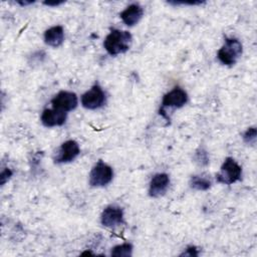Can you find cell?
Returning <instances> with one entry per match:
<instances>
[{
  "instance_id": "1",
  "label": "cell",
  "mask_w": 257,
  "mask_h": 257,
  "mask_svg": "<svg viewBox=\"0 0 257 257\" xmlns=\"http://www.w3.org/2000/svg\"><path fill=\"white\" fill-rule=\"evenodd\" d=\"M133 37L128 31L111 29L106 35L103 46L108 54L114 56L126 52L132 45Z\"/></svg>"
},
{
  "instance_id": "2",
  "label": "cell",
  "mask_w": 257,
  "mask_h": 257,
  "mask_svg": "<svg viewBox=\"0 0 257 257\" xmlns=\"http://www.w3.org/2000/svg\"><path fill=\"white\" fill-rule=\"evenodd\" d=\"M242 51V43L237 38L226 37L223 46L217 52V57L222 64L232 66L237 62Z\"/></svg>"
},
{
  "instance_id": "3",
  "label": "cell",
  "mask_w": 257,
  "mask_h": 257,
  "mask_svg": "<svg viewBox=\"0 0 257 257\" xmlns=\"http://www.w3.org/2000/svg\"><path fill=\"white\" fill-rule=\"evenodd\" d=\"M241 175L242 168L233 158L228 157L222 164L220 172L216 174V180L220 184L231 185L239 181L241 179Z\"/></svg>"
},
{
  "instance_id": "4",
  "label": "cell",
  "mask_w": 257,
  "mask_h": 257,
  "mask_svg": "<svg viewBox=\"0 0 257 257\" xmlns=\"http://www.w3.org/2000/svg\"><path fill=\"white\" fill-rule=\"evenodd\" d=\"M112 178V168L99 160L90 171L89 185L91 187H104L111 182Z\"/></svg>"
},
{
  "instance_id": "5",
  "label": "cell",
  "mask_w": 257,
  "mask_h": 257,
  "mask_svg": "<svg viewBox=\"0 0 257 257\" xmlns=\"http://www.w3.org/2000/svg\"><path fill=\"white\" fill-rule=\"evenodd\" d=\"M105 103V93L98 83L81 95V104L86 109H97Z\"/></svg>"
},
{
  "instance_id": "6",
  "label": "cell",
  "mask_w": 257,
  "mask_h": 257,
  "mask_svg": "<svg viewBox=\"0 0 257 257\" xmlns=\"http://www.w3.org/2000/svg\"><path fill=\"white\" fill-rule=\"evenodd\" d=\"M187 101V92L180 86H176L163 96L160 111H163L166 108H180L184 106Z\"/></svg>"
},
{
  "instance_id": "7",
  "label": "cell",
  "mask_w": 257,
  "mask_h": 257,
  "mask_svg": "<svg viewBox=\"0 0 257 257\" xmlns=\"http://www.w3.org/2000/svg\"><path fill=\"white\" fill-rule=\"evenodd\" d=\"M77 103H78V99L76 94L74 92L66 91V90L59 91L51 99L52 107L63 112H68L70 110H73L77 106Z\"/></svg>"
},
{
  "instance_id": "8",
  "label": "cell",
  "mask_w": 257,
  "mask_h": 257,
  "mask_svg": "<svg viewBox=\"0 0 257 257\" xmlns=\"http://www.w3.org/2000/svg\"><path fill=\"white\" fill-rule=\"evenodd\" d=\"M100 222L107 228H115L122 225L124 223L122 209L115 205L107 206L101 213Z\"/></svg>"
},
{
  "instance_id": "9",
  "label": "cell",
  "mask_w": 257,
  "mask_h": 257,
  "mask_svg": "<svg viewBox=\"0 0 257 257\" xmlns=\"http://www.w3.org/2000/svg\"><path fill=\"white\" fill-rule=\"evenodd\" d=\"M80 153L78 144L73 140H68L64 142L57 151L56 156L54 157V163L64 164L72 162Z\"/></svg>"
},
{
  "instance_id": "10",
  "label": "cell",
  "mask_w": 257,
  "mask_h": 257,
  "mask_svg": "<svg viewBox=\"0 0 257 257\" xmlns=\"http://www.w3.org/2000/svg\"><path fill=\"white\" fill-rule=\"evenodd\" d=\"M170 185V178L166 173H159L154 175L150 182L149 195L153 198H159L168 191Z\"/></svg>"
},
{
  "instance_id": "11",
  "label": "cell",
  "mask_w": 257,
  "mask_h": 257,
  "mask_svg": "<svg viewBox=\"0 0 257 257\" xmlns=\"http://www.w3.org/2000/svg\"><path fill=\"white\" fill-rule=\"evenodd\" d=\"M66 120V112L55 108H45L41 114V122L46 127L60 126Z\"/></svg>"
},
{
  "instance_id": "12",
  "label": "cell",
  "mask_w": 257,
  "mask_h": 257,
  "mask_svg": "<svg viewBox=\"0 0 257 257\" xmlns=\"http://www.w3.org/2000/svg\"><path fill=\"white\" fill-rule=\"evenodd\" d=\"M144 10L141 5L134 3L128 5L123 11L119 13V17L122 22L127 26L136 25L143 17Z\"/></svg>"
},
{
  "instance_id": "13",
  "label": "cell",
  "mask_w": 257,
  "mask_h": 257,
  "mask_svg": "<svg viewBox=\"0 0 257 257\" xmlns=\"http://www.w3.org/2000/svg\"><path fill=\"white\" fill-rule=\"evenodd\" d=\"M64 41V30L60 25L52 26L44 32V42L51 47H59Z\"/></svg>"
},
{
  "instance_id": "14",
  "label": "cell",
  "mask_w": 257,
  "mask_h": 257,
  "mask_svg": "<svg viewBox=\"0 0 257 257\" xmlns=\"http://www.w3.org/2000/svg\"><path fill=\"white\" fill-rule=\"evenodd\" d=\"M190 187L197 191H207L210 189L212 182L210 178L205 175H195L190 179Z\"/></svg>"
},
{
  "instance_id": "15",
  "label": "cell",
  "mask_w": 257,
  "mask_h": 257,
  "mask_svg": "<svg viewBox=\"0 0 257 257\" xmlns=\"http://www.w3.org/2000/svg\"><path fill=\"white\" fill-rule=\"evenodd\" d=\"M110 255L115 257H130L133 255V245L131 243L116 245L111 249Z\"/></svg>"
},
{
  "instance_id": "16",
  "label": "cell",
  "mask_w": 257,
  "mask_h": 257,
  "mask_svg": "<svg viewBox=\"0 0 257 257\" xmlns=\"http://www.w3.org/2000/svg\"><path fill=\"white\" fill-rule=\"evenodd\" d=\"M194 160L199 166H207L209 164L208 152L203 148H199L195 153Z\"/></svg>"
},
{
  "instance_id": "17",
  "label": "cell",
  "mask_w": 257,
  "mask_h": 257,
  "mask_svg": "<svg viewBox=\"0 0 257 257\" xmlns=\"http://www.w3.org/2000/svg\"><path fill=\"white\" fill-rule=\"evenodd\" d=\"M257 137V131L255 126L248 127L247 131L243 134V141L248 145H255Z\"/></svg>"
},
{
  "instance_id": "18",
  "label": "cell",
  "mask_w": 257,
  "mask_h": 257,
  "mask_svg": "<svg viewBox=\"0 0 257 257\" xmlns=\"http://www.w3.org/2000/svg\"><path fill=\"white\" fill-rule=\"evenodd\" d=\"M12 176V171L9 168H4L1 171V175H0V180H1V185L3 186Z\"/></svg>"
},
{
  "instance_id": "19",
  "label": "cell",
  "mask_w": 257,
  "mask_h": 257,
  "mask_svg": "<svg viewBox=\"0 0 257 257\" xmlns=\"http://www.w3.org/2000/svg\"><path fill=\"white\" fill-rule=\"evenodd\" d=\"M169 4H171V5H175V6H177V5H200V4H202V3H204V2H202V1H190V2H186V1H169L168 2Z\"/></svg>"
},
{
  "instance_id": "20",
  "label": "cell",
  "mask_w": 257,
  "mask_h": 257,
  "mask_svg": "<svg viewBox=\"0 0 257 257\" xmlns=\"http://www.w3.org/2000/svg\"><path fill=\"white\" fill-rule=\"evenodd\" d=\"M198 249L195 246H189L186 251H184L181 256H198Z\"/></svg>"
},
{
  "instance_id": "21",
  "label": "cell",
  "mask_w": 257,
  "mask_h": 257,
  "mask_svg": "<svg viewBox=\"0 0 257 257\" xmlns=\"http://www.w3.org/2000/svg\"><path fill=\"white\" fill-rule=\"evenodd\" d=\"M63 3H64V1H54V2L45 1V2H43V4L47 5V6H58V5H61Z\"/></svg>"
},
{
  "instance_id": "22",
  "label": "cell",
  "mask_w": 257,
  "mask_h": 257,
  "mask_svg": "<svg viewBox=\"0 0 257 257\" xmlns=\"http://www.w3.org/2000/svg\"><path fill=\"white\" fill-rule=\"evenodd\" d=\"M16 3L21 6H26V5H30V4L34 3V1H16Z\"/></svg>"
}]
</instances>
